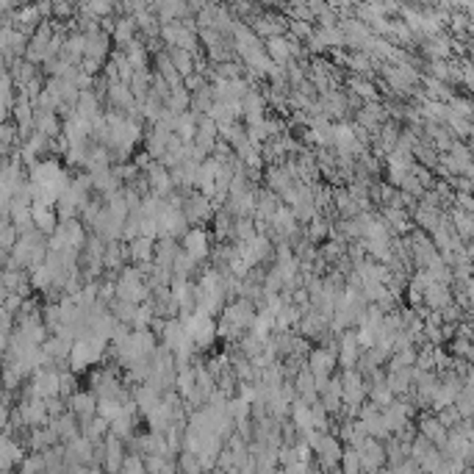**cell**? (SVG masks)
Wrapping results in <instances>:
<instances>
[{"mask_svg":"<svg viewBox=\"0 0 474 474\" xmlns=\"http://www.w3.org/2000/svg\"><path fill=\"white\" fill-rule=\"evenodd\" d=\"M253 322H255L253 305H250L247 300H242V303H236V305H230V308L225 311V316H222V330L236 333V330L253 327Z\"/></svg>","mask_w":474,"mask_h":474,"instance_id":"obj_1","label":"cell"},{"mask_svg":"<svg viewBox=\"0 0 474 474\" xmlns=\"http://www.w3.org/2000/svg\"><path fill=\"white\" fill-rule=\"evenodd\" d=\"M336 352L333 349H316L314 355H311V361H308V372L314 375L316 380V391L327 383V378H330V372H333V366H336Z\"/></svg>","mask_w":474,"mask_h":474,"instance_id":"obj_2","label":"cell"},{"mask_svg":"<svg viewBox=\"0 0 474 474\" xmlns=\"http://www.w3.org/2000/svg\"><path fill=\"white\" fill-rule=\"evenodd\" d=\"M355 452L361 458V472H380V466H385V446L375 439H366Z\"/></svg>","mask_w":474,"mask_h":474,"instance_id":"obj_3","label":"cell"},{"mask_svg":"<svg viewBox=\"0 0 474 474\" xmlns=\"http://www.w3.org/2000/svg\"><path fill=\"white\" fill-rule=\"evenodd\" d=\"M31 397L33 400H53V397H59V375L36 369L31 383Z\"/></svg>","mask_w":474,"mask_h":474,"instance_id":"obj_4","label":"cell"},{"mask_svg":"<svg viewBox=\"0 0 474 474\" xmlns=\"http://www.w3.org/2000/svg\"><path fill=\"white\" fill-rule=\"evenodd\" d=\"M117 294H120V300H125V303H133V305H136V303L147 294V288H145V283H142V275H139L136 269L125 272V275L120 278Z\"/></svg>","mask_w":474,"mask_h":474,"instance_id":"obj_5","label":"cell"},{"mask_svg":"<svg viewBox=\"0 0 474 474\" xmlns=\"http://www.w3.org/2000/svg\"><path fill=\"white\" fill-rule=\"evenodd\" d=\"M446 433H449V430L439 424V419H436V416H424V419L419 422V436H422L427 444H433L436 449H441L444 446V441H446Z\"/></svg>","mask_w":474,"mask_h":474,"instance_id":"obj_6","label":"cell"},{"mask_svg":"<svg viewBox=\"0 0 474 474\" xmlns=\"http://www.w3.org/2000/svg\"><path fill=\"white\" fill-rule=\"evenodd\" d=\"M106 50H108V36L103 31H97L92 28L89 33H84V53H86V59L89 62H97L106 56Z\"/></svg>","mask_w":474,"mask_h":474,"instance_id":"obj_7","label":"cell"},{"mask_svg":"<svg viewBox=\"0 0 474 474\" xmlns=\"http://www.w3.org/2000/svg\"><path fill=\"white\" fill-rule=\"evenodd\" d=\"M184 255H189L191 261H200L208 255V236L205 230H189L184 236Z\"/></svg>","mask_w":474,"mask_h":474,"instance_id":"obj_8","label":"cell"},{"mask_svg":"<svg viewBox=\"0 0 474 474\" xmlns=\"http://www.w3.org/2000/svg\"><path fill=\"white\" fill-rule=\"evenodd\" d=\"M69 411L75 413V416H81V419H95L97 416V400L95 394H89V391H81V394H72L69 397Z\"/></svg>","mask_w":474,"mask_h":474,"instance_id":"obj_9","label":"cell"},{"mask_svg":"<svg viewBox=\"0 0 474 474\" xmlns=\"http://www.w3.org/2000/svg\"><path fill=\"white\" fill-rule=\"evenodd\" d=\"M20 419H23L26 424H31V427L45 424V422H47V408H45V400H33V397H31V402H26V405L20 408Z\"/></svg>","mask_w":474,"mask_h":474,"instance_id":"obj_10","label":"cell"},{"mask_svg":"<svg viewBox=\"0 0 474 474\" xmlns=\"http://www.w3.org/2000/svg\"><path fill=\"white\" fill-rule=\"evenodd\" d=\"M123 444L120 439H108L106 441V466H108V472L111 474H120V466H123Z\"/></svg>","mask_w":474,"mask_h":474,"instance_id":"obj_11","label":"cell"},{"mask_svg":"<svg viewBox=\"0 0 474 474\" xmlns=\"http://www.w3.org/2000/svg\"><path fill=\"white\" fill-rule=\"evenodd\" d=\"M145 472L147 474H175V463L167 455H147L145 458Z\"/></svg>","mask_w":474,"mask_h":474,"instance_id":"obj_12","label":"cell"},{"mask_svg":"<svg viewBox=\"0 0 474 474\" xmlns=\"http://www.w3.org/2000/svg\"><path fill=\"white\" fill-rule=\"evenodd\" d=\"M358 339L349 333V336H344L342 339V355H336V358H342V366H347V369H352L355 366V361H358Z\"/></svg>","mask_w":474,"mask_h":474,"instance_id":"obj_13","label":"cell"},{"mask_svg":"<svg viewBox=\"0 0 474 474\" xmlns=\"http://www.w3.org/2000/svg\"><path fill=\"white\" fill-rule=\"evenodd\" d=\"M294 424H297V430L300 433H308V430H314V419H311V405H305V402H297L294 408Z\"/></svg>","mask_w":474,"mask_h":474,"instance_id":"obj_14","label":"cell"},{"mask_svg":"<svg viewBox=\"0 0 474 474\" xmlns=\"http://www.w3.org/2000/svg\"><path fill=\"white\" fill-rule=\"evenodd\" d=\"M33 125L39 130V136H50V133L59 130V120H56L53 111H39V114L33 117Z\"/></svg>","mask_w":474,"mask_h":474,"instance_id":"obj_15","label":"cell"},{"mask_svg":"<svg viewBox=\"0 0 474 474\" xmlns=\"http://www.w3.org/2000/svg\"><path fill=\"white\" fill-rule=\"evenodd\" d=\"M269 56L275 59L272 64L288 62V56H291V45L286 42L283 36H272V39H269Z\"/></svg>","mask_w":474,"mask_h":474,"instance_id":"obj_16","label":"cell"},{"mask_svg":"<svg viewBox=\"0 0 474 474\" xmlns=\"http://www.w3.org/2000/svg\"><path fill=\"white\" fill-rule=\"evenodd\" d=\"M339 463H342V469H339L342 474H358L361 472V458H358V452H355L352 446L342 452V461H339Z\"/></svg>","mask_w":474,"mask_h":474,"instance_id":"obj_17","label":"cell"},{"mask_svg":"<svg viewBox=\"0 0 474 474\" xmlns=\"http://www.w3.org/2000/svg\"><path fill=\"white\" fill-rule=\"evenodd\" d=\"M106 430H108V422H106L103 416H95V419H89V422H86V427H84V433H86V441L95 444V439L106 436Z\"/></svg>","mask_w":474,"mask_h":474,"instance_id":"obj_18","label":"cell"},{"mask_svg":"<svg viewBox=\"0 0 474 474\" xmlns=\"http://www.w3.org/2000/svg\"><path fill=\"white\" fill-rule=\"evenodd\" d=\"M150 184H153V189L158 194H164V191L172 186V178H169V172L164 169V167H153V172H150Z\"/></svg>","mask_w":474,"mask_h":474,"instance_id":"obj_19","label":"cell"},{"mask_svg":"<svg viewBox=\"0 0 474 474\" xmlns=\"http://www.w3.org/2000/svg\"><path fill=\"white\" fill-rule=\"evenodd\" d=\"M150 253H153V244H150V239H136L133 244H130V255L136 258V261H147L150 258Z\"/></svg>","mask_w":474,"mask_h":474,"instance_id":"obj_20","label":"cell"},{"mask_svg":"<svg viewBox=\"0 0 474 474\" xmlns=\"http://www.w3.org/2000/svg\"><path fill=\"white\" fill-rule=\"evenodd\" d=\"M120 474H147V472H145V461H142L139 455H130V458H125V461H123Z\"/></svg>","mask_w":474,"mask_h":474,"instance_id":"obj_21","label":"cell"},{"mask_svg":"<svg viewBox=\"0 0 474 474\" xmlns=\"http://www.w3.org/2000/svg\"><path fill=\"white\" fill-rule=\"evenodd\" d=\"M111 100L117 103V106H130V92H128L125 84H111Z\"/></svg>","mask_w":474,"mask_h":474,"instance_id":"obj_22","label":"cell"},{"mask_svg":"<svg viewBox=\"0 0 474 474\" xmlns=\"http://www.w3.org/2000/svg\"><path fill=\"white\" fill-rule=\"evenodd\" d=\"M455 227L461 230L463 239H469V230H472V217L466 211H455Z\"/></svg>","mask_w":474,"mask_h":474,"instance_id":"obj_23","label":"cell"},{"mask_svg":"<svg viewBox=\"0 0 474 474\" xmlns=\"http://www.w3.org/2000/svg\"><path fill=\"white\" fill-rule=\"evenodd\" d=\"M172 62L178 64V72H184V75L191 72V56L186 50H175V53H172Z\"/></svg>","mask_w":474,"mask_h":474,"instance_id":"obj_24","label":"cell"},{"mask_svg":"<svg viewBox=\"0 0 474 474\" xmlns=\"http://www.w3.org/2000/svg\"><path fill=\"white\" fill-rule=\"evenodd\" d=\"M186 103H189L186 89H175V95H172V100H169V108H172V111H178V108H184Z\"/></svg>","mask_w":474,"mask_h":474,"instance_id":"obj_25","label":"cell"},{"mask_svg":"<svg viewBox=\"0 0 474 474\" xmlns=\"http://www.w3.org/2000/svg\"><path fill=\"white\" fill-rule=\"evenodd\" d=\"M130 31H133V23H130V20H123V23L117 26V39L130 42Z\"/></svg>","mask_w":474,"mask_h":474,"instance_id":"obj_26","label":"cell"},{"mask_svg":"<svg viewBox=\"0 0 474 474\" xmlns=\"http://www.w3.org/2000/svg\"><path fill=\"white\" fill-rule=\"evenodd\" d=\"M86 11H92V14H106L108 6H106V3H92V6H86Z\"/></svg>","mask_w":474,"mask_h":474,"instance_id":"obj_27","label":"cell"},{"mask_svg":"<svg viewBox=\"0 0 474 474\" xmlns=\"http://www.w3.org/2000/svg\"><path fill=\"white\" fill-rule=\"evenodd\" d=\"M325 474H342L339 469H330V472H325Z\"/></svg>","mask_w":474,"mask_h":474,"instance_id":"obj_28","label":"cell"},{"mask_svg":"<svg viewBox=\"0 0 474 474\" xmlns=\"http://www.w3.org/2000/svg\"><path fill=\"white\" fill-rule=\"evenodd\" d=\"M358 474H378V472H358Z\"/></svg>","mask_w":474,"mask_h":474,"instance_id":"obj_29","label":"cell"},{"mask_svg":"<svg viewBox=\"0 0 474 474\" xmlns=\"http://www.w3.org/2000/svg\"><path fill=\"white\" fill-rule=\"evenodd\" d=\"M0 75H3V72H0Z\"/></svg>","mask_w":474,"mask_h":474,"instance_id":"obj_30","label":"cell"}]
</instances>
